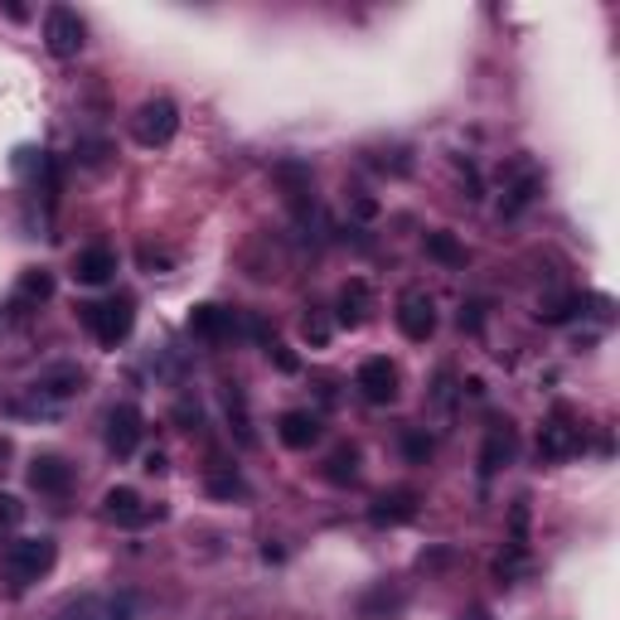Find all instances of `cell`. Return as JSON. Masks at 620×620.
<instances>
[{
    "label": "cell",
    "instance_id": "cell-33",
    "mask_svg": "<svg viewBox=\"0 0 620 620\" xmlns=\"http://www.w3.org/2000/svg\"><path fill=\"white\" fill-rule=\"evenodd\" d=\"M145 470H151V476H165V470H171V466H165V456H161V451H151V456H145Z\"/></svg>",
    "mask_w": 620,
    "mask_h": 620
},
{
    "label": "cell",
    "instance_id": "cell-17",
    "mask_svg": "<svg viewBox=\"0 0 620 620\" xmlns=\"http://www.w3.org/2000/svg\"><path fill=\"white\" fill-rule=\"evenodd\" d=\"M514 460V426L510 422H494L490 436H484V451H480V476L490 480L500 466H510Z\"/></svg>",
    "mask_w": 620,
    "mask_h": 620
},
{
    "label": "cell",
    "instance_id": "cell-12",
    "mask_svg": "<svg viewBox=\"0 0 620 620\" xmlns=\"http://www.w3.org/2000/svg\"><path fill=\"white\" fill-rule=\"evenodd\" d=\"M277 436H281V446H291V451H311L325 436V426H320V417H315L311 408H291V412H281Z\"/></svg>",
    "mask_w": 620,
    "mask_h": 620
},
{
    "label": "cell",
    "instance_id": "cell-25",
    "mask_svg": "<svg viewBox=\"0 0 620 620\" xmlns=\"http://www.w3.org/2000/svg\"><path fill=\"white\" fill-rule=\"evenodd\" d=\"M577 311H582V296H552L538 306V320L543 325H568V320H577Z\"/></svg>",
    "mask_w": 620,
    "mask_h": 620
},
{
    "label": "cell",
    "instance_id": "cell-16",
    "mask_svg": "<svg viewBox=\"0 0 620 620\" xmlns=\"http://www.w3.org/2000/svg\"><path fill=\"white\" fill-rule=\"evenodd\" d=\"M73 277L83 281V286H103V281L117 277V253H112V247H83V253L73 257Z\"/></svg>",
    "mask_w": 620,
    "mask_h": 620
},
{
    "label": "cell",
    "instance_id": "cell-28",
    "mask_svg": "<svg viewBox=\"0 0 620 620\" xmlns=\"http://www.w3.org/2000/svg\"><path fill=\"white\" fill-rule=\"evenodd\" d=\"M175 422H179V432H199V426H204V412H199V402H179Z\"/></svg>",
    "mask_w": 620,
    "mask_h": 620
},
{
    "label": "cell",
    "instance_id": "cell-20",
    "mask_svg": "<svg viewBox=\"0 0 620 620\" xmlns=\"http://www.w3.org/2000/svg\"><path fill=\"white\" fill-rule=\"evenodd\" d=\"M54 620H131L127 601H93V596H83V601L63 606Z\"/></svg>",
    "mask_w": 620,
    "mask_h": 620
},
{
    "label": "cell",
    "instance_id": "cell-7",
    "mask_svg": "<svg viewBox=\"0 0 620 620\" xmlns=\"http://www.w3.org/2000/svg\"><path fill=\"white\" fill-rule=\"evenodd\" d=\"M354 388L364 393V402L388 408V402L398 398V364H393V359H383V354L364 359V364H359V374H354Z\"/></svg>",
    "mask_w": 620,
    "mask_h": 620
},
{
    "label": "cell",
    "instance_id": "cell-10",
    "mask_svg": "<svg viewBox=\"0 0 620 620\" xmlns=\"http://www.w3.org/2000/svg\"><path fill=\"white\" fill-rule=\"evenodd\" d=\"M103 514L117 528H141V524H151V518H161V510H151L131 484H112V490L103 494Z\"/></svg>",
    "mask_w": 620,
    "mask_h": 620
},
{
    "label": "cell",
    "instance_id": "cell-29",
    "mask_svg": "<svg viewBox=\"0 0 620 620\" xmlns=\"http://www.w3.org/2000/svg\"><path fill=\"white\" fill-rule=\"evenodd\" d=\"M301 335H306V340L320 349V344H330V325L320 320V315H306V320H301Z\"/></svg>",
    "mask_w": 620,
    "mask_h": 620
},
{
    "label": "cell",
    "instance_id": "cell-4",
    "mask_svg": "<svg viewBox=\"0 0 620 620\" xmlns=\"http://www.w3.org/2000/svg\"><path fill=\"white\" fill-rule=\"evenodd\" d=\"M175 131H179V107L171 97H145L137 107V117H131V137H137V145H145V151L171 145Z\"/></svg>",
    "mask_w": 620,
    "mask_h": 620
},
{
    "label": "cell",
    "instance_id": "cell-19",
    "mask_svg": "<svg viewBox=\"0 0 620 620\" xmlns=\"http://www.w3.org/2000/svg\"><path fill=\"white\" fill-rule=\"evenodd\" d=\"M223 408H229V426L238 436V446H253L257 432H253V412H247V393L238 383H223Z\"/></svg>",
    "mask_w": 620,
    "mask_h": 620
},
{
    "label": "cell",
    "instance_id": "cell-34",
    "mask_svg": "<svg viewBox=\"0 0 620 620\" xmlns=\"http://www.w3.org/2000/svg\"><path fill=\"white\" fill-rule=\"evenodd\" d=\"M460 620H494V616L484 611V606H470V611H460Z\"/></svg>",
    "mask_w": 620,
    "mask_h": 620
},
{
    "label": "cell",
    "instance_id": "cell-24",
    "mask_svg": "<svg viewBox=\"0 0 620 620\" xmlns=\"http://www.w3.org/2000/svg\"><path fill=\"white\" fill-rule=\"evenodd\" d=\"M426 257H436L442 267H466V247L451 233H426Z\"/></svg>",
    "mask_w": 620,
    "mask_h": 620
},
{
    "label": "cell",
    "instance_id": "cell-3",
    "mask_svg": "<svg viewBox=\"0 0 620 620\" xmlns=\"http://www.w3.org/2000/svg\"><path fill=\"white\" fill-rule=\"evenodd\" d=\"M83 325L93 330V340H97V344L117 349V344L131 335V325H137V306H131V296L93 301V306H83Z\"/></svg>",
    "mask_w": 620,
    "mask_h": 620
},
{
    "label": "cell",
    "instance_id": "cell-14",
    "mask_svg": "<svg viewBox=\"0 0 620 620\" xmlns=\"http://www.w3.org/2000/svg\"><path fill=\"white\" fill-rule=\"evenodd\" d=\"M30 484H35L39 494H69V484H73V470H69V460L63 456H35L30 460Z\"/></svg>",
    "mask_w": 620,
    "mask_h": 620
},
{
    "label": "cell",
    "instance_id": "cell-26",
    "mask_svg": "<svg viewBox=\"0 0 620 620\" xmlns=\"http://www.w3.org/2000/svg\"><path fill=\"white\" fill-rule=\"evenodd\" d=\"M209 494H219V500H247V484H243L238 470H213Z\"/></svg>",
    "mask_w": 620,
    "mask_h": 620
},
{
    "label": "cell",
    "instance_id": "cell-8",
    "mask_svg": "<svg viewBox=\"0 0 620 620\" xmlns=\"http://www.w3.org/2000/svg\"><path fill=\"white\" fill-rule=\"evenodd\" d=\"M189 335H195V340H209V344H223V340H233V335H243V315L204 301V306L189 311Z\"/></svg>",
    "mask_w": 620,
    "mask_h": 620
},
{
    "label": "cell",
    "instance_id": "cell-5",
    "mask_svg": "<svg viewBox=\"0 0 620 620\" xmlns=\"http://www.w3.org/2000/svg\"><path fill=\"white\" fill-rule=\"evenodd\" d=\"M398 330L408 335L412 344H426L436 335V301H432V291H422V286H408L398 296Z\"/></svg>",
    "mask_w": 620,
    "mask_h": 620
},
{
    "label": "cell",
    "instance_id": "cell-15",
    "mask_svg": "<svg viewBox=\"0 0 620 620\" xmlns=\"http://www.w3.org/2000/svg\"><path fill=\"white\" fill-rule=\"evenodd\" d=\"M277 179L286 185V199H291V209H296V219H306V213L315 209V199H311V165L306 161H281Z\"/></svg>",
    "mask_w": 620,
    "mask_h": 620
},
{
    "label": "cell",
    "instance_id": "cell-21",
    "mask_svg": "<svg viewBox=\"0 0 620 620\" xmlns=\"http://www.w3.org/2000/svg\"><path fill=\"white\" fill-rule=\"evenodd\" d=\"M364 320H369V281H349L340 291V325L359 330Z\"/></svg>",
    "mask_w": 620,
    "mask_h": 620
},
{
    "label": "cell",
    "instance_id": "cell-31",
    "mask_svg": "<svg viewBox=\"0 0 620 620\" xmlns=\"http://www.w3.org/2000/svg\"><path fill=\"white\" fill-rule=\"evenodd\" d=\"M20 518H25V504L15 500V494H0V524H20Z\"/></svg>",
    "mask_w": 620,
    "mask_h": 620
},
{
    "label": "cell",
    "instance_id": "cell-30",
    "mask_svg": "<svg viewBox=\"0 0 620 620\" xmlns=\"http://www.w3.org/2000/svg\"><path fill=\"white\" fill-rule=\"evenodd\" d=\"M267 359H272V364L281 369V374H296V369H301V359H296V354H291V349H286V344H277V340H272V344H267Z\"/></svg>",
    "mask_w": 620,
    "mask_h": 620
},
{
    "label": "cell",
    "instance_id": "cell-13",
    "mask_svg": "<svg viewBox=\"0 0 620 620\" xmlns=\"http://www.w3.org/2000/svg\"><path fill=\"white\" fill-rule=\"evenodd\" d=\"M137 446H141V412L131 402H121V408L107 412V451L112 456H131Z\"/></svg>",
    "mask_w": 620,
    "mask_h": 620
},
{
    "label": "cell",
    "instance_id": "cell-18",
    "mask_svg": "<svg viewBox=\"0 0 620 620\" xmlns=\"http://www.w3.org/2000/svg\"><path fill=\"white\" fill-rule=\"evenodd\" d=\"M538 189H543V175H538V171H524L518 179H510V185H504V195H500V213H504V219L524 213L538 199Z\"/></svg>",
    "mask_w": 620,
    "mask_h": 620
},
{
    "label": "cell",
    "instance_id": "cell-2",
    "mask_svg": "<svg viewBox=\"0 0 620 620\" xmlns=\"http://www.w3.org/2000/svg\"><path fill=\"white\" fill-rule=\"evenodd\" d=\"M54 558H59L54 538H15V543H5V552H0V577L15 586V592H25L30 582H39L54 568Z\"/></svg>",
    "mask_w": 620,
    "mask_h": 620
},
{
    "label": "cell",
    "instance_id": "cell-9",
    "mask_svg": "<svg viewBox=\"0 0 620 620\" xmlns=\"http://www.w3.org/2000/svg\"><path fill=\"white\" fill-rule=\"evenodd\" d=\"M582 451V426L572 422V412L568 408H558L543 422V436H538V456L543 460H568V456H577Z\"/></svg>",
    "mask_w": 620,
    "mask_h": 620
},
{
    "label": "cell",
    "instance_id": "cell-32",
    "mask_svg": "<svg viewBox=\"0 0 620 620\" xmlns=\"http://www.w3.org/2000/svg\"><path fill=\"white\" fill-rule=\"evenodd\" d=\"M460 330H480V306H476V301L460 311Z\"/></svg>",
    "mask_w": 620,
    "mask_h": 620
},
{
    "label": "cell",
    "instance_id": "cell-22",
    "mask_svg": "<svg viewBox=\"0 0 620 620\" xmlns=\"http://www.w3.org/2000/svg\"><path fill=\"white\" fill-rule=\"evenodd\" d=\"M54 296V277L49 272H25L15 286V306H39V301Z\"/></svg>",
    "mask_w": 620,
    "mask_h": 620
},
{
    "label": "cell",
    "instance_id": "cell-23",
    "mask_svg": "<svg viewBox=\"0 0 620 620\" xmlns=\"http://www.w3.org/2000/svg\"><path fill=\"white\" fill-rule=\"evenodd\" d=\"M325 476L335 484H354L359 480V451L354 446H335L330 460H325Z\"/></svg>",
    "mask_w": 620,
    "mask_h": 620
},
{
    "label": "cell",
    "instance_id": "cell-11",
    "mask_svg": "<svg viewBox=\"0 0 620 620\" xmlns=\"http://www.w3.org/2000/svg\"><path fill=\"white\" fill-rule=\"evenodd\" d=\"M417 518V494L412 490H383L374 504H369V524L374 528H402Z\"/></svg>",
    "mask_w": 620,
    "mask_h": 620
},
{
    "label": "cell",
    "instance_id": "cell-1",
    "mask_svg": "<svg viewBox=\"0 0 620 620\" xmlns=\"http://www.w3.org/2000/svg\"><path fill=\"white\" fill-rule=\"evenodd\" d=\"M83 393V369L78 364H54L30 383V398L25 402H10V412H35V417H49L59 412L63 402H73Z\"/></svg>",
    "mask_w": 620,
    "mask_h": 620
},
{
    "label": "cell",
    "instance_id": "cell-27",
    "mask_svg": "<svg viewBox=\"0 0 620 620\" xmlns=\"http://www.w3.org/2000/svg\"><path fill=\"white\" fill-rule=\"evenodd\" d=\"M402 451H408V460H417V466H422V460L432 456V436L417 432V426H408V432H402Z\"/></svg>",
    "mask_w": 620,
    "mask_h": 620
},
{
    "label": "cell",
    "instance_id": "cell-6",
    "mask_svg": "<svg viewBox=\"0 0 620 620\" xmlns=\"http://www.w3.org/2000/svg\"><path fill=\"white\" fill-rule=\"evenodd\" d=\"M44 44H49L54 59H78L87 44V25L78 20V10L54 5L49 15H44Z\"/></svg>",
    "mask_w": 620,
    "mask_h": 620
}]
</instances>
